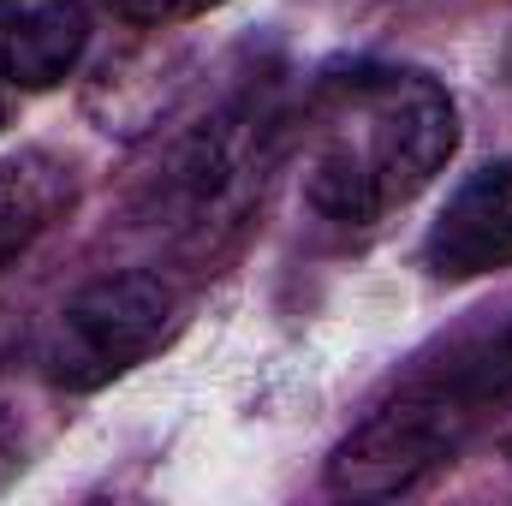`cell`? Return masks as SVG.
Wrapping results in <instances>:
<instances>
[{
	"mask_svg": "<svg viewBox=\"0 0 512 506\" xmlns=\"http://www.w3.org/2000/svg\"><path fill=\"white\" fill-rule=\"evenodd\" d=\"M512 411V316L459 340L447 358L405 376L382 405L334 447L328 489L358 501H393L441 477L477 435Z\"/></svg>",
	"mask_w": 512,
	"mask_h": 506,
	"instance_id": "cell-2",
	"label": "cell"
},
{
	"mask_svg": "<svg viewBox=\"0 0 512 506\" xmlns=\"http://www.w3.org/2000/svg\"><path fill=\"white\" fill-rule=\"evenodd\" d=\"M179 328H185V298L173 292V280L149 268L102 274L78 286L48 322L42 376L60 393H102L137 364H149L155 352H167Z\"/></svg>",
	"mask_w": 512,
	"mask_h": 506,
	"instance_id": "cell-3",
	"label": "cell"
},
{
	"mask_svg": "<svg viewBox=\"0 0 512 506\" xmlns=\"http://www.w3.org/2000/svg\"><path fill=\"white\" fill-rule=\"evenodd\" d=\"M423 262L435 280H483L512 268V155L471 173L435 215Z\"/></svg>",
	"mask_w": 512,
	"mask_h": 506,
	"instance_id": "cell-5",
	"label": "cell"
},
{
	"mask_svg": "<svg viewBox=\"0 0 512 506\" xmlns=\"http://www.w3.org/2000/svg\"><path fill=\"white\" fill-rule=\"evenodd\" d=\"M90 48L84 0H0V90L36 96L78 72Z\"/></svg>",
	"mask_w": 512,
	"mask_h": 506,
	"instance_id": "cell-6",
	"label": "cell"
},
{
	"mask_svg": "<svg viewBox=\"0 0 512 506\" xmlns=\"http://www.w3.org/2000/svg\"><path fill=\"white\" fill-rule=\"evenodd\" d=\"M120 18L137 24V30H167V24H191L203 12H215L221 0H114Z\"/></svg>",
	"mask_w": 512,
	"mask_h": 506,
	"instance_id": "cell-8",
	"label": "cell"
},
{
	"mask_svg": "<svg viewBox=\"0 0 512 506\" xmlns=\"http://www.w3.org/2000/svg\"><path fill=\"white\" fill-rule=\"evenodd\" d=\"M78 203V173L72 161L48 149H24L0 161V274L18 268Z\"/></svg>",
	"mask_w": 512,
	"mask_h": 506,
	"instance_id": "cell-7",
	"label": "cell"
},
{
	"mask_svg": "<svg viewBox=\"0 0 512 506\" xmlns=\"http://www.w3.org/2000/svg\"><path fill=\"white\" fill-rule=\"evenodd\" d=\"M298 131V185L322 227L364 239L411 209L459 149V102L417 66H340L310 96Z\"/></svg>",
	"mask_w": 512,
	"mask_h": 506,
	"instance_id": "cell-1",
	"label": "cell"
},
{
	"mask_svg": "<svg viewBox=\"0 0 512 506\" xmlns=\"http://www.w3.org/2000/svg\"><path fill=\"white\" fill-rule=\"evenodd\" d=\"M280 114L268 96H245L233 102L227 114H215L209 126L197 131L173 173H167V209L179 227L191 233H215L221 221H233L251 191L262 185V167L274 161V143H280Z\"/></svg>",
	"mask_w": 512,
	"mask_h": 506,
	"instance_id": "cell-4",
	"label": "cell"
}]
</instances>
